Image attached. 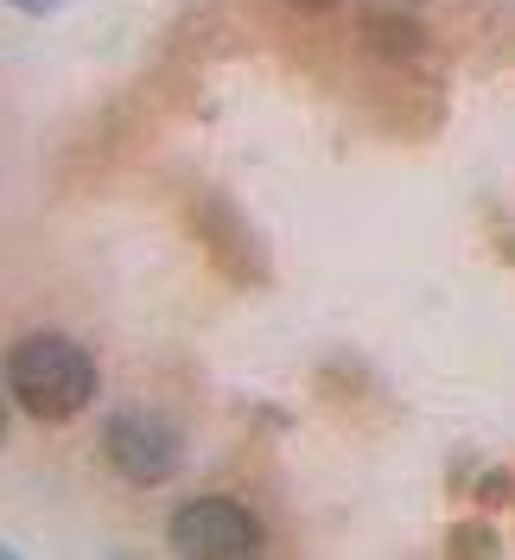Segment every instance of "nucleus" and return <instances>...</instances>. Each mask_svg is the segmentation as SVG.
Returning <instances> with one entry per match:
<instances>
[{"mask_svg":"<svg viewBox=\"0 0 515 560\" xmlns=\"http://www.w3.org/2000/svg\"><path fill=\"white\" fill-rule=\"evenodd\" d=\"M13 7H26V13H51L58 0H13Z\"/></svg>","mask_w":515,"mask_h":560,"instance_id":"39448f33","label":"nucleus"},{"mask_svg":"<svg viewBox=\"0 0 515 560\" xmlns=\"http://www.w3.org/2000/svg\"><path fill=\"white\" fill-rule=\"evenodd\" d=\"M7 388L33 420L58 427V420H77L96 401V363L83 345H70L58 331H33L7 350Z\"/></svg>","mask_w":515,"mask_h":560,"instance_id":"f257e3e1","label":"nucleus"},{"mask_svg":"<svg viewBox=\"0 0 515 560\" xmlns=\"http://www.w3.org/2000/svg\"><path fill=\"white\" fill-rule=\"evenodd\" d=\"M286 7H331V0H286Z\"/></svg>","mask_w":515,"mask_h":560,"instance_id":"423d86ee","label":"nucleus"},{"mask_svg":"<svg viewBox=\"0 0 515 560\" xmlns=\"http://www.w3.org/2000/svg\"><path fill=\"white\" fill-rule=\"evenodd\" d=\"M0 555H7V548H0Z\"/></svg>","mask_w":515,"mask_h":560,"instance_id":"6e6552de","label":"nucleus"},{"mask_svg":"<svg viewBox=\"0 0 515 560\" xmlns=\"http://www.w3.org/2000/svg\"><path fill=\"white\" fill-rule=\"evenodd\" d=\"M103 453L128 485H166L178 471V458H185V440L153 408H128V415H115L103 427Z\"/></svg>","mask_w":515,"mask_h":560,"instance_id":"f03ea898","label":"nucleus"},{"mask_svg":"<svg viewBox=\"0 0 515 560\" xmlns=\"http://www.w3.org/2000/svg\"><path fill=\"white\" fill-rule=\"evenodd\" d=\"M370 45L395 51V58H413V51H420V38H413L408 26H370Z\"/></svg>","mask_w":515,"mask_h":560,"instance_id":"20e7f679","label":"nucleus"},{"mask_svg":"<svg viewBox=\"0 0 515 560\" xmlns=\"http://www.w3.org/2000/svg\"><path fill=\"white\" fill-rule=\"evenodd\" d=\"M172 548L191 555V560H236V555H255L261 548V528L230 497H191L172 516Z\"/></svg>","mask_w":515,"mask_h":560,"instance_id":"7ed1b4c3","label":"nucleus"},{"mask_svg":"<svg viewBox=\"0 0 515 560\" xmlns=\"http://www.w3.org/2000/svg\"><path fill=\"white\" fill-rule=\"evenodd\" d=\"M0 440H7V395H0Z\"/></svg>","mask_w":515,"mask_h":560,"instance_id":"0eeeda50","label":"nucleus"}]
</instances>
